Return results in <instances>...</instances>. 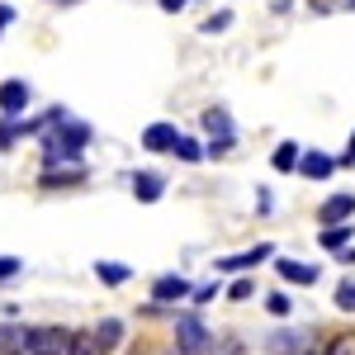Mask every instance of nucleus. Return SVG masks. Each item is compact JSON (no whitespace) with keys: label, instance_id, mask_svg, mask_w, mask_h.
Segmentation results:
<instances>
[{"label":"nucleus","instance_id":"33","mask_svg":"<svg viewBox=\"0 0 355 355\" xmlns=\"http://www.w3.org/2000/svg\"><path fill=\"white\" fill-rule=\"evenodd\" d=\"M336 166H355V133H351V142H346V157H336Z\"/></svg>","mask_w":355,"mask_h":355},{"label":"nucleus","instance_id":"25","mask_svg":"<svg viewBox=\"0 0 355 355\" xmlns=\"http://www.w3.org/2000/svg\"><path fill=\"white\" fill-rule=\"evenodd\" d=\"M227 28H232V10H218V15H209V19H204V28H199V33L218 38V33H227Z\"/></svg>","mask_w":355,"mask_h":355},{"label":"nucleus","instance_id":"1","mask_svg":"<svg viewBox=\"0 0 355 355\" xmlns=\"http://www.w3.org/2000/svg\"><path fill=\"white\" fill-rule=\"evenodd\" d=\"M90 137H95V128H90L85 119H76V114H67L62 123H53V128L43 133V171H57V166H81Z\"/></svg>","mask_w":355,"mask_h":355},{"label":"nucleus","instance_id":"3","mask_svg":"<svg viewBox=\"0 0 355 355\" xmlns=\"http://www.w3.org/2000/svg\"><path fill=\"white\" fill-rule=\"evenodd\" d=\"M275 256V242H256L251 251H237V256H223V261H214L223 275H251L261 261H270Z\"/></svg>","mask_w":355,"mask_h":355},{"label":"nucleus","instance_id":"14","mask_svg":"<svg viewBox=\"0 0 355 355\" xmlns=\"http://www.w3.org/2000/svg\"><path fill=\"white\" fill-rule=\"evenodd\" d=\"M133 194L142 199V204H157L166 194V175H157V171H137L133 175Z\"/></svg>","mask_w":355,"mask_h":355},{"label":"nucleus","instance_id":"23","mask_svg":"<svg viewBox=\"0 0 355 355\" xmlns=\"http://www.w3.org/2000/svg\"><path fill=\"white\" fill-rule=\"evenodd\" d=\"M318 355H355V331H336Z\"/></svg>","mask_w":355,"mask_h":355},{"label":"nucleus","instance_id":"35","mask_svg":"<svg viewBox=\"0 0 355 355\" xmlns=\"http://www.w3.org/2000/svg\"><path fill=\"white\" fill-rule=\"evenodd\" d=\"M336 261H341V266H355V242L346 246V251H341V256H336Z\"/></svg>","mask_w":355,"mask_h":355},{"label":"nucleus","instance_id":"13","mask_svg":"<svg viewBox=\"0 0 355 355\" xmlns=\"http://www.w3.org/2000/svg\"><path fill=\"white\" fill-rule=\"evenodd\" d=\"M299 162H303V142H294V137H289V142H279V147L270 152V166L279 171V175H294Z\"/></svg>","mask_w":355,"mask_h":355},{"label":"nucleus","instance_id":"20","mask_svg":"<svg viewBox=\"0 0 355 355\" xmlns=\"http://www.w3.org/2000/svg\"><path fill=\"white\" fill-rule=\"evenodd\" d=\"M67 355H110V351L95 341V331H71V341H67Z\"/></svg>","mask_w":355,"mask_h":355},{"label":"nucleus","instance_id":"30","mask_svg":"<svg viewBox=\"0 0 355 355\" xmlns=\"http://www.w3.org/2000/svg\"><path fill=\"white\" fill-rule=\"evenodd\" d=\"M15 275H24V261H19V256H0V284L15 279Z\"/></svg>","mask_w":355,"mask_h":355},{"label":"nucleus","instance_id":"8","mask_svg":"<svg viewBox=\"0 0 355 355\" xmlns=\"http://www.w3.org/2000/svg\"><path fill=\"white\" fill-rule=\"evenodd\" d=\"M299 175H303V180H331V175H336V157L322 152V147H303Z\"/></svg>","mask_w":355,"mask_h":355},{"label":"nucleus","instance_id":"26","mask_svg":"<svg viewBox=\"0 0 355 355\" xmlns=\"http://www.w3.org/2000/svg\"><path fill=\"white\" fill-rule=\"evenodd\" d=\"M209 355H246V346H242V336H214Z\"/></svg>","mask_w":355,"mask_h":355},{"label":"nucleus","instance_id":"28","mask_svg":"<svg viewBox=\"0 0 355 355\" xmlns=\"http://www.w3.org/2000/svg\"><path fill=\"white\" fill-rule=\"evenodd\" d=\"M266 313H270V318H289V313H294V299H289V294H266Z\"/></svg>","mask_w":355,"mask_h":355},{"label":"nucleus","instance_id":"32","mask_svg":"<svg viewBox=\"0 0 355 355\" xmlns=\"http://www.w3.org/2000/svg\"><path fill=\"white\" fill-rule=\"evenodd\" d=\"M157 5H162L166 15H180V10H185V5H194V0H157Z\"/></svg>","mask_w":355,"mask_h":355},{"label":"nucleus","instance_id":"37","mask_svg":"<svg viewBox=\"0 0 355 355\" xmlns=\"http://www.w3.org/2000/svg\"><path fill=\"white\" fill-rule=\"evenodd\" d=\"M308 355H318V351H308Z\"/></svg>","mask_w":355,"mask_h":355},{"label":"nucleus","instance_id":"24","mask_svg":"<svg viewBox=\"0 0 355 355\" xmlns=\"http://www.w3.org/2000/svg\"><path fill=\"white\" fill-rule=\"evenodd\" d=\"M331 303H336L341 313H355V279H351V275H346V279L336 284V294H331Z\"/></svg>","mask_w":355,"mask_h":355},{"label":"nucleus","instance_id":"22","mask_svg":"<svg viewBox=\"0 0 355 355\" xmlns=\"http://www.w3.org/2000/svg\"><path fill=\"white\" fill-rule=\"evenodd\" d=\"M223 294H227L232 303H246V299H256V279H251V275H237V279H232V284H227Z\"/></svg>","mask_w":355,"mask_h":355},{"label":"nucleus","instance_id":"5","mask_svg":"<svg viewBox=\"0 0 355 355\" xmlns=\"http://www.w3.org/2000/svg\"><path fill=\"white\" fill-rule=\"evenodd\" d=\"M28 100H33V90H28V81H19V76L0 81V119H24Z\"/></svg>","mask_w":355,"mask_h":355},{"label":"nucleus","instance_id":"17","mask_svg":"<svg viewBox=\"0 0 355 355\" xmlns=\"http://www.w3.org/2000/svg\"><path fill=\"white\" fill-rule=\"evenodd\" d=\"M24 346H28V327L0 322V355H24Z\"/></svg>","mask_w":355,"mask_h":355},{"label":"nucleus","instance_id":"31","mask_svg":"<svg viewBox=\"0 0 355 355\" xmlns=\"http://www.w3.org/2000/svg\"><path fill=\"white\" fill-rule=\"evenodd\" d=\"M256 209H261V214H270V209H275V194L266 190V185H261V190H256Z\"/></svg>","mask_w":355,"mask_h":355},{"label":"nucleus","instance_id":"4","mask_svg":"<svg viewBox=\"0 0 355 355\" xmlns=\"http://www.w3.org/2000/svg\"><path fill=\"white\" fill-rule=\"evenodd\" d=\"M67 341H71V331L62 327H28L24 355H67Z\"/></svg>","mask_w":355,"mask_h":355},{"label":"nucleus","instance_id":"34","mask_svg":"<svg viewBox=\"0 0 355 355\" xmlns=\"http://www.w3.org/2000/svg\"><path fill=\"white\" fill-rule=\"evenodd\" d=\"M10 24H15V10H10V5H0V33H5Z\"/></svg>","mask_w":355,"mask_h":355},{"label":"nucleus","instance_id":"16","mask_svg":"<svg viewBox=\"0 0 355 355\" xmlns=\"http://www.w3.org/2000/svg\"><path fill=\"white\" fill-rule=\"evenodd\" d=\"M270 355H303V331H294V327H279V331H270Z\"/></svg>","mask_w":355,"mask_h":355},{"label":"nucleus","instance_id":"19","mask_svg":"<svg viewBox=\"0 0 355 355\" xmlns=\"http://www.w3.org/2000/svg\"><path fill=\"white\" fill-rule=\"evenodd\" d=\"M171 157H180L185 166L209 162V157H204V142H199V137H190V133H180V142H175V152H171Z\"/></svg>","mask_w":355,"mask_h":355},{"label":"nucleus","instance_id":"7","mask_svg":"<svg viewBox=\"0 0 355 355\" xmlns=\"http://www.w3.org/2000/svg\"><path fill=\"white\" fill-rule=\"evenodd\" d=\"M275 275L284 279V284H318L322 279V266H313V261H294V256H279L275 261Z\"/></svg>","mask_w":355,"mask_h":355},{"label":"nucleus","instance_id":"6","mask_svg":"<svg viewBox=\"0 0 355 355\" xmlns=\"http://www.w3.org/2000/svg\"><path fill=\"white\" fill-rule=\"evenodd\" d=\"M190 294H194V284L185 275H157V279H152V303H157V308H171L175 299H190Z\"/></svg>","mask_w":355,"mask_h":355},{"label":"nucleus","instance_id":"10","mask_svg":"<svg viewBox=\"0 0 355 355\" xmlns=\"http://www.w3.org/2000/svg\"><path fill=\"white\" fill-rule=\"evenodd\" d=\"M204 142H237V123L223 105L204 110Z\"/></svg>","mask_w":355,"mask_h":355},{"label":"nucleus","instance_id":"9","mask_svg":"<svg viewBox=\"0 0 355 355\" xmlns=\"http://www.w3.org/2000/svg\"><path fill=\"white\" fill-rule=\"evenodd\" d=\"M355 218V194H327L322 209H318V223L322 227H341V223Z\"/></svg>","mask_w":355,"mask_h":355},{"label":"nucleus","instance_id":"29","mask_svg":"<svg viewBox=\"0 0 355 355\" xmlns=\"http://www.w3.org/2000/svg\"><path fill=\"white\" fill-rule=\"evenodd\" d=\"M19 142V119H0V152H15Z\"/></svg>","mask_w":355,"mask_h":355},{"label":"nucleus","instance_id":"11","mask_svg":"<svg viewBox=\"0 0 355 355\" xmlns=\"http://www.w3.org/2000/svg\"><path fill=\"white\" fill-rule=\"evenodd\" d=\"M175 142H180V128L166 123V119H157V123L142 128V147H147V152H175Z\"/></svg>","mask_w":355,"mask_h":355},{"label":"nucleus","instance_id":"36","mask_svg":"<svg viewBox=\"0 0 355 355\" xmlns=\"http://www.w3.org/2000/svg\"><path fill=\"white\" fill-rule=\"evenodd\" d=\"M53 5H81V0H53Z\"/></svg>","mask_w":355,"mask_h":355},{"label":"nucleus","instance_id":"21","mask_svg":"<svg viewBox=\"0 0 355 355\" xmlns=\"http://www.w3.org/2000/svg\"><path fill=\"white\" fill-rule=\"evenodd\" d=\"M90 331H95V341H100L105 351H114V346L123 341V322H119V318H105L100 327H90Z\"/></svg>","mask_w":355,"mask_h":355},{"label":"nucleus","instance_id":"2","mask_svg":"<svg viewBox=\"0 0 355 355\" xmlns=\"http://www.w3.org/2000/svg\"><path fill=\"white\" fill-rule=\"evenodd\" d=\"M214 346V331L204 327L199 313H180L175 318V355H209Z\"/></svg>","mask_w":355,"mask_h":355},{"label":"nucleus","instance_id":"12","mask_svg":"<svg viewBox=\"0 0 355 355\" xmlns=\"http://www.w3.org/2000/svg\"><path fill=\"white\" fill-rule=\"evenodd\" d=\"M81 180H85V166H57V171H43V175H38L43 190H71V185H81Z\"/></svg>","mask_w":355,"mask_h":355},{"label":"nucleus","instance_id":"18","mask_svg":"<svg viewBox=\"0 0 355 355\" xmlns=\"http://www.w3.org/2000/svg\"><path fill=\"white\" fill-rule=\"evenodd\" d=\"M95 279L100 284H128L133 279V266H123V261H95Z\"/></svg>","mask_w":355,"mask_h":355},{"label":"nucleus","instance_id":"27","mask_svg":"<svg viewBox=\"0 0 355 355\" xmlns=\"http://www.w3.org/2000/svg\"><path fill=\"white\" fill-rule=\"evenodd\" d=\"M218 294H223V284H218V279H209V284H194L190 303H194V308H204V303H214Z\"/></svg>","mask_w":355,"mask_h":355},{"label":"nucleus","instance_id":"15","mask_svg":"<svg viewBox=\"0 0 355 355\" xmlns=\"http://www.w3.org/2000/svg\"><path fill=\"white\" fill-rule=\"evenodd\" d=\"M351 237H355V223H341V227H322V232H318V246H322V251H331V256H341V251L351 246Z\"/></svg>","mask_w":355,"mask_h":355}]
</instances>
